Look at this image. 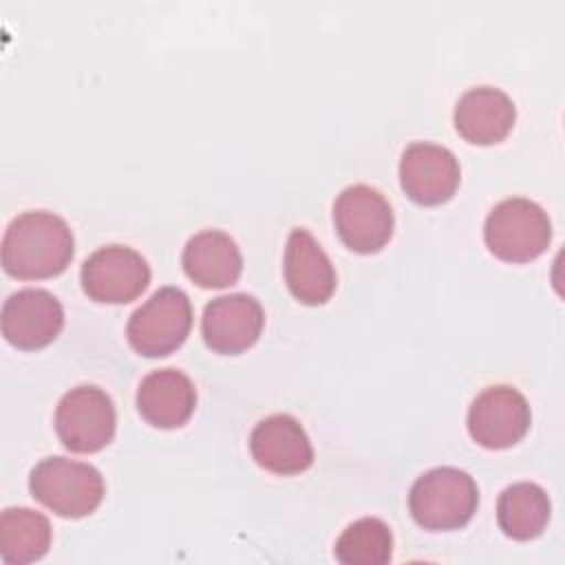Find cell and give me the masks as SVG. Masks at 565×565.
I'll return each mask as SVG.
<instances>
[{"instance_id": "obj_1", "label": "cell", "mask_w": 565, "mask_h": 565, "mask_svg": "<svg viewBox=\"0 0 565 565\" xmlns=\"http://www.w3.org/2000/svg\"><path fill=\"white\" fill-rule=\"evenodd\" d=\"M75 254V238L64 218L53 212L31 210L18 214L2 238V267L22 280L62 274Z\"/></svg>"}, {"instance_id": "obj_2", "label": "cell", "mask_w": 565, "mask_h": 565, "mask_svg": "<svg viewBox=\"0 0 565 565\" xmlns=\"http://www.w3.org/2000/svg\"><path fill=\"white\" fill-rule=\"evenodd\" d=\"M479 488L459 468L439 466L415 479L408 492V510L415 523L430 532L463 527L477 512Z\"/></svg>"}, {"instance_id": "obj_3", "label": "cell", "mask_w": 565, "mask_h": 565, "mask_svg": "<svg viewBox=\"0 0 565 565\" xmlns=\"http://www.w3.org/2000/svg\"><path fill=\"white\" fill-rule=\"evenodd\" d=\"M29 490L35 501L64 519L93 514L104 499L99 470L66 457H46L29 475Z\"/></svg>"}, {"instance_id": "obj_4", "label": "cell", "mask_w": 565, "mask_h": 565, "mask_svg": "<svg viewBox=\"0 0 565 565\" xmlns=\"http://www.w3.org/2000/svg\"><path fill=\"white\" fill-rule=\"evenodd\" d=\"M483 241L505 263H530L547 249L552 223L539 203L525 196L503 199L486 218Z\"/></svg>"}, {"instance_id": "obj_5", "label": "cell", "mask_w": 565, "mask_h": 565, "mask_svg": "<svg viewBox=\"0 0 565 565\" xmlns=\"http://www.w3.org/2000/svg\"><path fill=\"white\" fill-rule=\"evenodd\" d=\"M192 327V305L179 287L157 289L126 324L130 347L146 358H163L177 351Z\"/></svg>"}, {"instance_id": "obj_6", "label": "cell", "mask_w": 565, "mask_h": 565, "mask_svg": "<svg viewBox=\"0 0 565 565\" xmlns=\"http://www.w3.org/2000/svg\"><path fill=\"white\" fill-rule=\"evenodd\" d=\"M55 433L71 452H97L115 437L113 399L95 384H79L62 395L55 408Z\"/></svg>"}, {"instance_id": "obj_7", "label": "cell", "mask_w": 565, "mask_h": 565, "mask_svg": "<svg viewBox=\"0 0 565 565\" xmlns=\"http://www.w3.org/2000/svg\"><path fill=\"white\" fill-rule=\"evenodd\" d=\"M333 225L340 241L358 254L380 252L393 236V207L366 183L344 188L333 203Z\"/></svg>"}, {"instance_id": "obj_8", "label": "cell", "mask_w": 565, "mask_h": 565, "mask_svg": "<svg viewBox=\"0 0 565 565\" xmlns=\"http://www.w3.org/2000/svg\"><path fill=\"white\" fill-rule=\"evenodd\" d=\"M84 294L104 305H126L150 282L146 258L128 245H106L93 252L79 271Z\"/></svg>"}, {"instance_id": "obj_9", "label": "cell", "mask_w": 565, "mask_h": 565, "mask_svg": "<svg viewBox=\"0 0 565 565\" xmlns=\"http://www.w3.org/2000/svg\"><path fill=\"white\" fill-rule=\"evenodd\" d=\"M532 424V411L521 391L508 384L483 388L468 408L470 437L490 450L519 444Z\"/></svg>"}, {"instance_id": "obj_10", "label": "cell", "mask_w": 565, "mask_h": 565, "mask_svg": "<svg viewBox=\"0 0 565 565\" xmlns=\"http://www.w3.org/2000/svg\"><path fill=\"white\" fill-rule=\"evenodd\" d=\"M461 181L457 157L439 143L413 141L399 159V183L419 205H439L452 199Z\"/></svg>"}, {"instance_id": "obj_11", "label": "cell", "mask_w": 565, "mask_h": 565, "mask_svg": "<svg viewBox=\"0 0 565 565\" xmlns=\"http://www.w3.org/2000/svg\"><path fill=\"white\" fill-rule=\"evenodd\" d=\"M2 335L22 351L51 344L64 327L62 302L46 289H20L2 305Z\"/></svg>"}, {"instance_id": "obj_12", "label": "cell", "mask_w": 565, "mask_h": 565, "mask_svg": "<svg viewBox=\"0 0 565 565\" xmlns=\"http://www.w3.org/2000/svg\"><path fill=\"white\" fill-rule=\"evenodd\" d=\"M265 311L249 294H227L210 300L203 309L201 333L205 344L221 355L247 351L260 335Z\"/></svg>"}, {"instance_id": "obj_13", "label": "cell", "mask_w": 565, "mask_h": 565, "mask_svg": "<svg viewBox=\"0 0 565 565\" xmlns=\"http://www.w3.org/2000/svg\"><path fill=\"white\" fill-rule=\"evenodd\" d=\"M249 450L256 463L274 475H300L313 463L307 430L287 413L260 419L249 435Z\"/></svg>"}, {"instance_id": "obj_14", "label": "cell", "mask_w": 565, "mask_h": 565, "mask_svg": "<svg viewBox=\"0 0 565 565\" xmlns=\"http://www.w3.org/2000/svg\"><path fill=\"white\" fill-rule=\"evenodd\" d=\"M285 282L296 300L311 307L324 305L335 291V269L324 249L305 227L291 230L287 238Z\"/></svg>"}, {"instance_id": "obj_15", "label": "cell", "mask_w": 565, "mask_h": 565, "mask_svg": "<svg viewBox=\"0 0 565 565\" xmlns=\"http://www.w3.org/2000/svg\"><path fill=\"white\" fill-rule=\"evenodd\" d=\"M516 121L514 102L494 86L468 88L455 106L457 132L475 146L503 141Z\"/></svg>"}, {"instance_id": "obj_16", "label": "cell", "mask_w": 565, "mask_h": 565, "mask_svg": "<svg viewBox=\"0 0 565 565\" xmlns=\"http://www.w3.org/2000/svg\"><path fill=\"white\" fill-rule=\"evenodd\" d=\"M196 406L194 382L179 369L148 373L137 388L139 415L157 428L183 426Z\"/></svg>"}, {"instance_id": "obj_17", "label": "cell", "mask_w": 565, "mask_h": 565, "mask_svg": "<svg viewBox=\"0 0 565 565\" xmlns=\"http://www.w3.org/2000/svg\"><path fill=\"white\" fill-rule=\"evenodd\" d=\"M190 280L205 289L230 287L243 271V256L234 238L221 230H203L188 238L181 254Z\"/></svg>"}, {"instance_id": "obj_18", "label": "cell", "mask_w": 565, "mask_h": 565, "mask_svg": "<svg viewBox=\"0 0 565 565\" xmlns=\"http://www.w3.org/2000/svg\"><path fill=\"white\" fill-rule=\"evenodd\" d=\"M552 503L547 492L532 481L508 486L497 501V521L505 536L514 541L536 539L550 521Z\"/></svg>"}, {"instance_id": "obj_19", "label": "cell", "mask_w": 565, "mask_h": 565, "mask_svg": "<svg viewBox=\"0 0 565 565\" xmlns=\"http://www.w3.org/2000/svg\"><path fill=\"white\" fill-rule=\"evenodd\" d=\"M51 523L31 508H7L0 516V556L9 565L40 561L51 547Z\"/></svg>"}, {"instance_id": "obj_20", "label": "cell", "mask_w": 565, "mask_h": 565, "mask_svg": "<svg viewBox=\"0 0 565 565\" xmlns=\"http://www.w3.org/2000/svg\"><path fill=\"white\" fill-rule=\"evenodd\" d=\"M333 554L342 565H384L393 556V532L382 519H358L344 527Z\"/></svg>"}]
</instances>
